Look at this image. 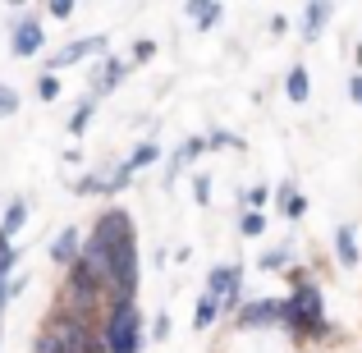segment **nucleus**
<instances>
[{"instance_id":"f257e3e1","label":"nucleus","mask_w":362,"mask_h":353,"mask_svg":"<svg viewBox=\"0 0 362 353\" xmlns=\"http://www.w3.org/2000/svg\"><path fill=\"white\" fill-rule=\"evenodd\" d=\"M110 243V299H133L138 289V238H133V221L124 212H106L97 230Z\"/></svg>"},{"instance_id":"f03ea898","label":"nucleus","mask_w":362,"mask_h":353,"mask_svg":"<svg viewBox=\"0 0 362 353\" xmlns=\"http://www.w3.org/2000/svg\"><path fill=\"white\" fill-rule=\"evenodd\" d=\"M280 326H289L303 340H330L335 335L330 321H326V299H321V289L312 280H298L289 299H280Z\"/></svg>"},{"instance_id":"7ed1b4c3","label":"nucleus","mask_w":362,"mask_h":353,"mask_svg":"<svg viewBox=\"0 0 362 353\" xmlns=\"http://www.w3.org/2000/svg\"><path fill=\"white\" fill-rule=\"evenodd\" d=\"M37 353H101V335L92 330V317L60 308L37 335Z\"/></svg>"},{"instance_id":"20e7f679","label":"nucleus","mask_w":362,"mask_h":353,"mask_svg":"<svg viewBox=\"0 0 362 353\" xmlns=\"http://www.w3.org/2000/svg\"><path fill=\"white\" fill-rule=\"evenodd\" d=\"M138 340H142V321H138L133 299H110L106 330H101V349L106 353H138Z\"/></svg>"},{"instance_id":"39448f33","label":"nucleus","mask_w":362,"mask_h":353,"mask_svg":"<svg viewBox=\"0 0 362 353\" xmlns=\"http://www.w3.org/2000/svg\"><path fill=\"white\" fill-rule=\"evenodd\" d=\"M206 289L221 299L225 312H234V308L243 303V271H239V266H216L211 280H206Z\"/></svg>"},{"instance_id":"423d86ee","label":"nucleus","mask_w":362,"mask_h":353,"mask_svg":"<svg viewBox=\"0 0 362 353\" xmlns=\"http://www.w3.org/2000/svg\"><path fill=\"white\" fill-rule=\"evenodd\" d=\"M239 326H243V330H252V326H280V299L239 303Z\"/></svg>"},{"instance_id":"0eeeda50","label":"nucleus","mask_w":362,"mask_h":353,"mask_svg":"<svg viewBox=\"0 0 362 353\" xmlns=\"http://www.w3.org/2000/svg\"><path fill=\"white\" fill-rule=\"evenodd\" d=\"M101 51H106V37H83V42L55 51L51 64H55V69H64V64H78V60H88V55H101Z\"/></svg>"},{"instance_id":"6e6552de","label":"nucleus","mask_w":362,"mask_h":353,"mask_svg":"<svg viewBox=\"0 0 362 353\" xmlns=\"http://www.w3.org/2000/svg\"><path fill=\"white\" fill-rule=\"evenodd\" d=\"M42 42L46 37H42V23H37V18H23V23L14 28V55H23V60L42 51Z\"/></svg>"},{"instance_id":"1a4fd4ad","label":"nucleus","mask_w":362,"mask_h":353,"mask_svg":"<svg viewBox=\"0 0 362 353\" xmlns=\"http://www.w3.org/2000/svg\"><path fill=\"white\" fill-rule=\"evenodd\" d=\"M330 0H312L308 5V14H303V42H317L321 33H326V23H330Z\"/></svg>"},{"instance_id":"9d476101","label":"nucleus","mask_w":362,"mask_h":353,"mask_svg":"<svg viewBox=\"0 0 362 353\" xmlns=\"http://www.w3.org/2000/svg\"><path fill=\"white\" fill-rule=\"evenodd\" d=\"M188 14H193L197 28H216L221 23V5H216V0H188Z\"/></svg>"},{"instance_id":"9b49d317","label":"nucleus","mask_w":362,"mask_h":353,"mask_svg":"<svg viewBox=\"0 0 362 353\" xmlns=\"http://www.w3.org/2000/svg\"><path fill=\"white\" fill-rule=\"evenodd\" d=\"M284 92H289V101H308V92H312V83H308V69H303V64H293L289 69V79H284Z\"/></svg>"},{"instance_id":"f8f14e48","label":"nucleus","mask_w":362,"mask_h":353,"mask_svg":"<svg viewBox=\"0 0 362 353\" xmlns=\"http://www.w3.org/2000/svg\"><path fill=\"white\" fill-rule=\"evenodd\" d=\"M335 253H339V266H354L358 262V238H354L349 225H339V230H335Z\"/></svg>"},{"instance_id":"ddd939ff","label":"nucleus","mask_w":362,"mask_h":353,"mask_svg":"<svg viewBox=\"0 0 362 353\" xmlns=\"http://www.w3.org/2000/svg\"><path fill=\"white\" fill-rule=\"evenodd\" d=\"M124 74H129V64H124V60H106V64H101V74H97V92H110L115 83H124Z\"/></svg>"},{"instance_id":"4468645a","label":"nucleus","mask_w":362,"mask_h":353,"mask_svg":"<svg viewBox=\"0 0 362 353\" xmlns=\"http://www.w3.org/2000/svg\"><path fill=\"white\" fill-rule=\"evenodd\" d=\"M74 253H78V230H64L60 238H55L51 257H55V262H60V266H69V262H74Z\"/></svg>"},{"instance_id":"2eb2a0df","label":"nucleus","mask_w":362,"mask_h":353,"mask_svg":"<svg viewBox=\"0 0 362 353\" xmlns=\"http://www.w3.org/2000/svg\"><path fill=\"white\" fill-rule=\"evenodd\" d=\"M23 221H28V202H9L5 225H0V238H14L18 230H23Z\"/></svg>"},{"instance_id":"dca6fc26","label":"nucleus","mask_w":362,"mask_h":353,"mask_svg":"<svg viewBox=\"0 0 362 353\" xmlns=\"http://www.w3.org/2000/svg\"><path fill=\"white\" fill-rule=\"evenodd\" d=\"M216 317H221V299L206 289V294H202V303H197V317H193V321H197V330H206Z\"/></svg>"},{"instance_id":"f3484780","label":"nucleus","mask_w":362,"mask_h":353,"mask_svg":"<svg viewBox=\"0 0 362 353\" xmlns=\"http://www.w3.org/2000/svg\"><path fill=\"white\" fill-rule=\"evenodd\" d=\"M156 156H160V147H156V142H138V147H133V156L124 161V166H129V170H142V166H151Z\"/></svg>"},{"instance_id":"a211bd4d","label":"nucleus","mask_w":362,"mask_h":353,"mask_svg":"<svg viewBox=\"0 0 362 353\" xmlns=\"http://www.w3.org/2000/svg\"><path fill=\"white\" fill-rule=\"evenodd\" d=\"M14 262H18V253L9 248V238H0V308H5V275L14 271Z\"/></svg>"},{"instance_id":"6ab92c4d","label":"nucleus","mask_w":362,"mask_h":353,"mask_svg":"<svg viewBox=\"0 0 362 353\" xmlns=\"http://www.w3.org/2000/svg\"><path fill=\"white\" fill-rule=\"evenodd\" d=\"M280 202H284V216H289V221H298V216H303V212H308V202H303V197H298V193H289V184H284V188H280Z\"/></svg>"},{"instance_id":"aec40b11","label":"nucleus","mask_w":362,"mask_h":353,"mask_svg":"<svg viewBox=\"0 0 362 353\" xmlns=\"http://www.w3.org/2000/svg\"><path fill=\"white\" fill-rule=\"evenodd\" d=\"M202 151H206V138H188L184 147H179V161H175V170H179V166H188V161H197Z\"/></svg>"},{"instance_id":"412c9836","label":"nucleus","mask_w":362,"mask_h":353,"mask_svg":"<svg viewBox=\"0 0 362 353\" xmlns=\"http://www.w3.org/2000/svg\"><path fill=\"white\" fill-rule=\"evenodd\" d=\"M239 230H243L247 238H257V234H262V230H266V216H262V212H257V207H252V212H247V216H243V221H239Z\"/></svg>"},{"instance_id":"4be33fe9","label":"nucleus","mask_w":362,"mask_h":353,"mask_svg":"<svg viewBox=\"0 0 362 353\" xmlns=\"http://www.w3.org/2000/svg\"><path fill=\"white\" fill-rule=\"evenodd\" d=\"M37 97L55 101V97H60V79H55V74H42V79H37Z\"/></svg>"},{"instance_id":"5701e85b","label":"nucleus","mask_w":362,"mask_h":353,"mask_svg":"<svg viewBox=\"0 0 362 353\" xmlns=\"http://www.w3.org/2000/svg\"><path fill=\"white\" fill-rule=\"evenodd\" d=\"M88 120H92V101H83V106L69 115V133H74V138H78V133L88 129Z\"/></svg>"},{"instance_id":"b1692460","label":"nucleus","mask_w":362,"mask_h":353,"mask_svg":"<svg viewBox=\"0 0 362 353\" xmlns=\"http://www.w3.org/2000/svg\"><path fill=\"white\" fill-rule=\"evenodd\" d=\"M262 266L266 271H284V266H289V248H271V253L262 257Z\"/></svg>"},{"instance_id":"393cba45","label":"nucleus","mask_w":362,"mask_h":353,"mask_svg":"<svg viewBox=\"0 0 362 353\" xmlns=\"http://www.w3.org/2000/svg\"><path fill=\"white\" fill-rule=\"evenodd\" d=\"M18 110V92L14 88H0V115H14Z\"/></svg>"},{"instance_id":"a878e982","label":"nucleus","mask_w":362,"mask_h":353,"mask_svg":"<svg viewBox=\"0 0 362 353\" xmlns=\"http://www.w3.org/2000/svg\"><path fill=\"white\" fill-rule=\"evenodd\" d=\"M193 197H197V202H211V179H193Z\"/></svg>"},{"instance_id":"bb28decb","label":"nucleus","mask_w":362,"mask_h":353,"mask_svg":"<svg viewBox=\"0 0 362 353\" xmlns=\"http://www.w3.org/2000/svg\"><path fill=\"white\" fill-rule=\"evenodd\" d=\"M46 9H51L55 18H69L74 14V0H46Z\"/></svg>"},{"instance_id":"cd10ccee","label":"nucleus","mask_w":362,"mask_h":353,"mask_svg":"<svg viewBox=\"0 0 362 353\" xmlns=\"http://www.w3.org/2000/svg\"><path fill=\"white\" fill-rule=\"evenodd\" d=\"M206 147H239V138H230V133H211Z\"/></svg>"},{"instance_id":"c85d7f7f","label":"nucleus","mask_w":362,"mask_h":353,"mask_svg":"<svg viewBox=\"0 0 362 353\" xmlns=\"http://www.w3.org/2000/svg\"><path fill=\"white\" fill-rule=\"evenodd\" d=\"M349 97H354L358 106H362V74H354V79H349Z\"/></svg>"},{"instance_id":"c756f323","label":"nucleus","mask_w":362,"mask_h":353,"mask_svg":"<svg viewBox=\"0 0 362 353\" xmlns=\"http://www.w3.org/2000/svg\"><path fill=\"white\" fill-rule=\"evenodd\" d=\"M266 202V188H247V207H262Z\"/></svg>"},{"instance_id":"7c9ffc66","label":"nucleus","mask_w":362,"mask_h":353,"mask_svg":"<svg viewBox=\"0 0 362 353\" xmlns=\"http://www.w3.org/2000/svg\"><path fill=\"white\" fill-rule=\"evenodd\" d=\"M151 51H156L151 42H138V51H133V60H151Z\"/></svg>"},{"instance_id":"2f4dec72","label":"nucleus","mask_w":362,"mask_h":353,"mask_svg":"<svg viewBox=\"0 0 362 353\" xmlns=\"http://www.w3.org/2000/svg\"><path fill=\"white\" fill-rule=\"evenodd\" d=\"M170 335V317H156V335H151V340H165Z\"/></svg>"},{"instance_id":"473e14b6","label":"nucleus","mask_w":362,"mask_h":353,"mask_svg":"<svg viewBox=\"0 0 362 353\" xmlns=\"http://www.w3.org/2000/svg\"><path fill=\"white\" fill-rule=\"evenodd\" d=\"M5 5H23V0H5Z\"/></svg>"},{"instance_id":"72a5a7b5","label":"nucleus","mask_w":362,"mask_h":353,"mask_svg":"<svg viewBox=\"0 0 362 353\" xmlns=\"http://www.w3.org/2000/svg\"><path fill=\"white\" fill-rule=\"evenodd\" d=\"M101 353H106V349H101Z\"/></svg>"}]
</instances>
